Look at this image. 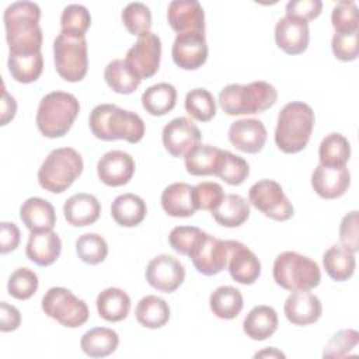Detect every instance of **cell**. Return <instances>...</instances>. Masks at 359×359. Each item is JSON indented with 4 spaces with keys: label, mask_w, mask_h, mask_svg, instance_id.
I'll return each instance as SVG.
<instances>
[{
    "label": "cell",
    "mask_w": 359,
    "mask_h": 359,
    "mask_svg": "<svg viewBox=\"0 0 359 359\" xmlns=\"http://www.w3.org/2000/svg\"><path fill=\"white\" fill-rule=\"evenodd\" d=\"M41 8L34 1H15L4 10L8 53H38L42 46Z\"/></svg>",
    "instance_id": "6da1fadb"
},
{
    "label": "cell",
    "mask_w": 359,
    "mask_h": 359,
    "mask_svg": "<svg viewBox=\"0 0 359 359\" xmlns=\"http://www.w3.org/2000/svg\"><path fill=\"white\" fill-rule=\"evenodd\" d=\"M88 125L93 135L105 142L122 139L137 143L144 136L143 119L137 114L114 104L97 105L90 114Z\"/></svg>",
    "instance_id": "7a4b0ae2"
},
{
    "label": "cell",
    "mask_w": 359,
    "mask_h": 359,
    "mask_svg": "<svg viewBox=\"0 0 359 359\" xmlns=\"http://www.w3.org/2000/svg\"><path fill=\"white\" fill-rule=\"evenodd\" d=\"M313 128V108L302 101L287 102L278 115L275 143L283 153H299L307 146Z\"/></svg>",
    "instance_id": "3957f363"
},
{
    "label": "cell",
    "mask_w": 359,
    "mask_h": 359,
    "mask_svg": "<svg viewBox=\"0 0 359 359\" xmlns=\"http://www.w3.org/2000/svg\"><path fill=\"white\" fill-rule=\"evenodd\" d=\"M276 100V88L266 81L229 84L219 93L220 108L231 116L261 114L273 107Z\"/></svg>",
    "instance_id": "277c9868"
},
{
    "label": "cell",
    "mask_w": 359,
    "mask_h": 359,
    "mask_svg": "<svg viewBox=\"0 0 359 359\" xmlns=\"http://www.w3.org/2000/svg\"><path fill=\"white\" fill-rule=\"evenodd\" d=\"M80 111L77 98L65 91H52L46 94L36 111V126L38 130L49 139L65 136Z\"/></svg>",
    "instance_id": "5b68a950"
},
{
    "label": "cell",
    "mask_w": 359,
    "mask_h": 359,
    "mask_svg": "<svg viewBox=\"0 0 359 359\" xmlns=\"http://www.w3.org/2000/svg\"><path fill=\"white\" fill-rule=\"evenodd\" d=\"M272 273L276 285L290 292L311 290L321 282L318 264L296 251L280 252L275 258Z\"/></svg>",
    "instance_id": "8992f818"
},
{
    "label": "cell",
    "mask_w": 359,
    "mask_h": 359,
    "mask_svg": "<svg viewBox=\"0 0 359 359\" xmlns=\"http://www.w3.org/2000/svg\"><path fill=\"white\" fill-rule=\"evenodd\" d=\"M83 167V158L74 149H55L41 164L38 170V182L43 189L60 194L80 177Z\"/></svg>",
    "instance_id": "52a82bcc"
},
{
    "label": "cell",
    "mask_w": 359,
    "mask_h": 359,
    "mask_svg": "<svg viewBox=\"0 0 359 359\" xmlns=\"http://www.w3.org/2000/svg\"><path fill=\"white\" fill-rule=\"evenodd\" d=\"M53 59L57 74L70 83L84 79L88 70L86 36L60 32L53 41Z\"/></svg>",
    "instance_id": "ba28073f"
},
{
    "label": "cell",
    "mask_w": 359,
    "mask_h": 359,
    "mask_svg": "<svg viewBox=\"0 0 359 359\" xmlns=\"http://www.w3.org/2000/svg\"><path fill=\"white\" fill-rule=\"evenodd\" d=\"M43 313L67 328H77L87 323L90 311L84 300L76 297L69 289L55 286L42 297Z\"/></svg>",
    "instance_id": "9c48e42d"
},
{
    "label": "cell",
    "mask_w": 359,
    "mask_h": 359,
    "mask_svg": "<svg viewBox=\"0 0 359 359\" xmlns=\"http://www.w3.org/2000/svg\"><path fill=\"white\" fill-rule=\"evenodd\" d=\"M248 202L266 217L286 222L293 216V205L273 180H261L248 191Z\"/></svg>",
    "instance_id": "30bf717a"
},
{
    "label": "cell",
    "mask_w": 359,
    "mask_h": 359,
    "mask_svg": "<svg viewBox=\"0 0 359 359\" xmlns=\"http://www.w3.org/2000/svg\"><path fill=\"white\" fill-rule=\"evenodd\" d=\"M161 41L157 34L151 31L137 36V41L128 49L125 62L130 70L140 79L154 76L160 66Z\"/></svg>",
    "instance_id": "8fae6325"
},
{
    "label": "cell",
    "mask_w": 359,
    "mask_h": 359,
    "mask_svg": "<svg viewBox=\"0 0 359 359\" xmlns=\"http://www.w3.org/2000/svg\"><path fill=\"white\" fill-rule=\"evenodd\" d=\"M188 257L199 273L206 276L217 275L224 268H227V240H220L208 233H203Z\"/></svg>",
    "instance_id": "7c38bea8"
},
{
    "label": "cell",
    "mask_w": 359,
    "mask_h": 359,
    "mask_svg": "<svg viewBox=\"0 0 359 359\" xmlns=\"http://www.w3.org/2000/svg\"><path fill=\"white\" fill-rule=\"evenodd\" d=\"M171 56L174 63L184 70H196L208 59V43L205 31H188L177 34Z\"/></svg>",
    "instance_id": "4fadbf2b"
},
{
    "label": "cell",
    "mask_w": 359,
    "mask_h": 359,
    "mask_svg": "<svg viewBox=\"0 0 359 359\" xmlns=\"http://www.w3.org/2000/svg\"><path fill=\"white\" fill-rule=\"evenodd\" d=\"M185 279V268L172 255L161 254L149 261L146 266L147 283L164 293L175 292Z\"/></svg>",
    "instance_id": "5bb4252c"
},
{
    "label": "cell",
    "mask_w": 359,
    "mask_h": 359,
    "mask_svg": "<svg viewBox=\"0 0 359 359\" xmlns=\"http://www.w3.org/2000/svg\"><path fill=\"white\" fill-rule=\"evenodd\" d=\"M163 144L172 157H185V154L201 142L199 128L188 118L178 116L171 119L161 133Z\"/></svg>",
    "instance_id": "9a60e30c"
},
{
    "label": "cell",
    "mask_w": 359,
    "mask_h": 359,
    "mask_svg": "<svg viewBox=\"0 0 359 359\" xmlns=\"http://www.w3.org/2000/svg\"><path fill=\"white\" fill-rule=\"evenodd\" d=\"M227 269L230 276L237 283L252 285L261 275V262L258 257L240 241L227 240Z\"/></svg>",
    "instance_id": "2e32d148"
},
{
    "label": "cell",
    "mask_w": 359,
    "mask_h": 359,
    "mask_svg": "<svg viewBox=\"0 0 359 359\" xmlns=\"http://www.w3.org/2000/svg\"><path fill=\"white\" fill-rule=\"evenodd\" d=\"M97 174L105 185L122 187L135 174V160L129 153L122 150L107 151L97 163Z\"/></svg>",
    "instance_id": "e0dca14e"
},
{
    "label": "cell",
    "mask_w": 359,
    "mask_h": 359,
    "mask_svg": "<svg viewBox=\"0 0 359 359\" xmlns=\"http://www.w3.org/2000/svg\"><path fill=\"white\" fill-rule=\"evenodd\" d=\"M309 22L285 15L275 25V42L287 55L303 53L309 46Z\"/></svg>",
    "instance_id": "ac0fdd59"
},
{
    "label": "cell",
    "mask_w": 359,
    "mask_h": 359,
    "mask_svg": "<svg viewBox=\"0 0 359 359\" xmlns=\"http://www.w3.org/2000/svg\"><path fill=\"white\" fill-rule=\"evenodd\" d=\"M229 142L240 151L258 153L266 142V128L259 119L245 118L233 122L229 128Z\"/></svg>",
    "instance_id": "d6986e66"
},
{
    "label": "cell",
    "mask_w": 359,
    "mask_h": 359,
    "mask_svg": "<svg viewBox=\"0 0 359 359\" xmlns=\"http://www.w3.org/2000/svg\"><path fill=\"white\" fill-rule=\"evenodd\" d=\"M351 185V174L346 165L324 167L318 164L311 174V187L324 199L341 198Z\"/></svg>",
    "instance_id": "ffe728a7"
},
{
    "label": "cell",
    "mask_w": 359,
    "mask_h": 359,
    "mask_svg": "<svg viewBox=\"0 0 359 359\" xmlns=\"http://www.w3.org/2000/svg\"><path fill=\"white\" fill-rule=\"evenodd\" d=\"M287 321L293 325H310L318 321L323 313L320 299L309 290H297L287 296L283 306Z\"/></svg>",
    "instance_id": "44dd1931"
},
{
    "label": "cell",
    "mask_w": 359,
    "mask_h": 359,
    "mask_svg": "<svg viewBox=\"0 0 359 359\" xmlns=\"http://www.w3.org/2000/svg\"><path fill=\"white\" fill-rule=\"evenodd\" d=\"M167 20L177 32L205 31V13L196 0H174L168 4Z\"/></svg>",
    "instance_id": "7402d4cb"
},
{
    "label": "cell",
    "mask_w": 359,
    "mask_h": 359,
    "mask_svg": "<svg viewBox=\"0 0 359 359\" xmlns=\"http://www.w3.org/2000/svg\"><path fill=\"white\" fill-rule=\"evenodd\" d=\"M63 213L69 224L73 227H84L98 220L101 205L94 195L79 192L65 202Z\"/></svg>",
    "instance_id": "603a6c76"
},
{
    "label": "cell",
    "mask_w": 359,
    "mask_h": 359,
    "mask_svg": "<svg viewBox=\"0 0 359 359\" xmlns=\"http://www.w3.org/2000/svg\"><path fill=\"white\" fill-rule=\"evenodd\" d=\"M161 208L171 217H189L198 209L194 201V187L187 182H174L161 194Z\"/></svg>",
    "instance_id": "cb8c5ba5"
},
{
    "label": "cell",
    "mask_w": 359,
    "mask_h": 359,
    "mask_svg": "<svg viewBox=\"0 0 359 359\" xmlns=\"http://www.w3.org/2000/svg\"><path fill=\"white\" fill-rule=\"evenodd\" d=\"M20 217L31 233L49 231L56 223V213L52 203L38 196L28 198L22 202Z\"/></svg>",
    "instance_id": "d4e9b609"
},
{
    "label": "cell",
    "mask_w": 359,
    "mask_h": 359,
    "mask_svg": "<svg viewBox=\"0 0 359 359\" xmlns=\"http://www.w3.org/2000/svg\"><path fill=\"white\" fill-rule=\"evenodd\" d=\"M60 251L62 241L52 230L31 233L28 237L25 254L29 261L39 266L52 265L59 258Z\"/></svg>",
    "instance_id": "484cf974"
},
{
    "label": "cell",
    "mask_w": 359,
    "mask_h": 359,
    "mask_svg": "<svg viewBox=\"0 0 359 359\" xmlns=\"http://www.w3.org/2000/svg\"><path fill=\"white\" fill-rule=\"evenodd\" d=\"M278 328V314L266 304L252 307L243 321L245 335L254 341H264L273 335Z\"/></svg>",
    "instance_id": "4316f807"
},
{
    "label": "cell",
    "mask_w": 359,
    "mask_h": 359,
    "mask_svg": "<svg viewBox=\"0 0 359 359\" xmlns=\"http://www.w3.org/2000/svg\"><path fill=\"white\" fill-rule=\"evenodd\" d=\"M147 208L144 201L135 194H122L111 205L112 219L123 227H135L146 217Z\"/></svg>",
    "instance_id": "83f0119b"
},
{
    "label": "cell",
    "mask_w": 359,
    "mask_h": 359,
    "mask_svg": "<svg viewBox=\"0 0 359 359\" xmlns=\"http://www.w3.org/2000/svg\"><path fill=\"white\" fill-rule=\"evenodd\" d=\"M95 304L101 318L109 323H118L128 317L130 310V297L119 287H107L100 292Z\"/></svg>",
    "instance_id": "f1b7e54d"
},
{
    "label": "cell",
    "mask_w": 359,
    "mask_h": 359,
    "mask_svg": "<svg viewBox=\"0 0 359 359\" xmlns=\"http://www.w3.org/2000/svg\"><path fill=\"white\" fill-rule=\"evenodd\" d=\"M119 335L107 327H95L83 334L80 348L91 358H105L116 351Z\"/></svg>",
    "instance_id": "f546056e"
},
{
    "label": "cell",
    "mask_w": 359,
    "mask_h": 359,
    "mask_svg": "<svg viewBox=\"0 0 359 359\" xmlns=\"http://www.w3.org/2000/svg\"><path fill=\"white\" fill-rule=\"evenodd\" d=\"M135 316L137 323L146 328H161L170 320V306L164 299L149 294L139 300Z\"/></svg>",
    "instance_id": "4dcf8cb0"
},
{
    "label": "cell",
    "mask_w": 359,
    "mask_h": 359,
    "mask_svg": "<svg viewBox=\"0 0 359 359\" xmlns=\"http://www.w3.org/2000/svg\"><path fill=\"white\" fill-rule=\"evenodd\" d=\"M213 219L223 227H238L250 216V202L237 194H227L212 212Z\"/></svg>",
    "instance_id": "1f68e13d"
},
{
    "label": "cell",
    "mask_w": 359,
    "mask_h": 359,
    "mask_svg": "<svg viewBox=\"0 0 359 359\" xmlns=\"http://www.w3.org/2000/svg\"><path fill=\"white\" fill-rule=\"evenodd\" d=\"M323 265L331 279L337 282L348 280L355 272V254L345 250L341 244L331 245L323 255Z\"/></svg>",
    "instance_id": "d6a6232c"
},
{
    "label": "cell",
    "mask_w": 359,
    "mask_h": 359,
    "mask_svg": "<svg viewBox=\"0 0 359 359\" xmlns=\"http://www.w3.org/2000/svg\"><path fill=\"white\" fill-rule=\"evenodd\" d=\"M8 72L11 77L22 84L36 81L43 69L42 52L38 53H8Z\"/></svg>",
    "instance_id": "836d02e7"
},
{
    "label": "cell",
    "mask_w": 359,
    "mask_h": 359,
    "mask_svg": "<svg viewBox=\"0 0 359 359\" xmlns=\"http://www.w3.org/2000/svg\"><path fill=\"white\" fill-rule=\"evenodd\" d=\"M177 102V90L170 83H157L150 86L142 94V105L153 116H161L170 112Z\"/></svg>",
    "instance_id": "e575fe53"
},
{
    "label": "cell",
    "mask_w": 359,
    "mask_h": 359,
    "mask_svg": "<svg viewBox=\"0 0 359 359\" xmlns=\"http://www.w3.org/2000/svg\"><path fill=\"white\" fill-rule=\"evenodd\" d=\"M212 313L222 320H233L243 310V294L234 286H219L209 299Z\"/></svg>",
    "instance_id": "d590c367"
},
{
    "label": "cell",
    "mask_w": 359,
    "mask_h": 359,
    "mask_svg": "<svg viewBox=\"0 0 359 359\" xmlns=\"http://www.w3.org/2000/svg\"><path fill=\"white\" fill-rule=\"evenodd\" d=\"M351 157V144L341 133L327 135L318 147L320 164L324 167H344Z\"/></svg>",
    "instance_id": "8d00e7d4"
},
{
    "label": "cell",
    "mask_w": 359,
    "mask_h": 359,
    "mask_svg": "<svg viewBox=\"0 0 359 359\" xmlns=\"http://www.w3.org/2000/svg\"><path fill=\"white\" fill-rule=\"evenodd\" d=\"M104 79L112 91L125 95L135 93L142 81L122 59H115L107 65Z\"/></svg>",
    "instance_id": "74e56055"
},
{
    "label": "cell",
    "mask_w": 359,
    "mask_h": 359,
    "mask_svg": "<svg viewBox=\"0 0 359 359\" xmlns=\"http://www.w3.org/2000/svg\"><path fill=\"white\" fill-rule=\"evenodd\" d=\"M220 149L210 144H196L185 154V168L191 175L215 174Z\"/></svg>",
    "instance_id": "f35d334b"
},
{
    "label": "cell",
    "mask_w": 359,
    "mask_h": 359,
    "mask_svg": "<svg viewBox=\"0 0 359 359\" xmlns=\"http://www.w3.org/2000/svg\"><path fill=\"white\" fill-rule=\"evenodd\" d=\"M248 174L250 165L243 157L236 156L229 150L220 149L217 165L213 175L219 177L229 185H240L247 180Z\"/></svg>",
    "instance_id": "ab89813d"
},
{
    "label": "cell",
    "mask_w": 359,
    "mask_h": 359,
    "mask_svg": "<svg viewBox=\"0 0 359 359\" xmlns=\"http://www.w3.org/2000/svg\"><path fill=\"white\" fill-rule=\"evenodd\" d=\"M185 111L199 122H208L216 115V101L206 88H194L185 97Z\"/></svg>",
    "instance_id": "60d3db41"
},
{
    "label": "cell",
    "mask_w": 359,
    "mask_h": 359,
    "mask_svg": "<svg viewBox=\"0 0 359 359\" xmlns=\"http://www.w3.org/2000/svg\"><path fill=\"white\" fill-rule=\"evenodd\" d=\"M76 252L83 262L97 265L107 258L108 244L102 236L95 233H86L77 238Z\"/></svg>",
    "instance_id": "b9f144b4"
},
{
    "label": "cell",
    "mask_w": 359,
    "mask_h": 359,
    "mask_svg": "<svg viewBox=\"0 0 359 359\" xmlns=\"http://www.w3.org/2000/svg\"><path fill=\"white\" fill-rule=\"evenodd\" d=\"M91 25V15L81 4H69L60 15V32L84 36Z\"/></svg>",
    "instance_id": "7bdbcfd3"
},
{
    "label": "cell",
    "mask_w": 359,
    "mask_h": 359,
    "mask_svg": "<svg viewBox=\"0 0 359 359\" xmlns=\"http://www.w3.org/2000/svg\"><path fill=\"white\" fill-rule=\"evenodd\" d=\"M122 22L128 32L132 35L139 36L144 32H149L151 28L150 8L140 1L129 3L122 11Z\"/></svg>",
    "instance_id": "ee69618b"
},
{
    "label": "cell",
    "mask_w": 359,
    "mask_h": 359,
    "mask_svg": "<svg viewBox=\"0 0 359 359\" xmlns=\"http://www.w3.org/2000/svg\"><path fill=\"white\" fill-rule=\"evenodd\" d=\"M38 289V276L29 268H17L8 278V294L17 300H27L34 296Z\"/></svg>",
    "instance_id": "f6af8a7d"
},
{
    "label": "cell",
    "mask_w": 359,
    "mask_h": 359,
    "mask_svg": "<svg viewBox=\"0 0 359 359\" xmlns=\"http://www.w3.org/2000/svg\"><path fill=\"white\" fill-rule=\"evenodd\" d=\"M331 22L335 32L358 31L359 15L355 1H339L334 6L331 13Z\"/></svg>",
    "instance_id": "bcb514c9"
},
{
    "label": "cell",
    "mask_w": 359,
    "mask_h": 359,
    "mask_svg": "<svg viewBox=\"0 0 359 359\" xmlns=\"http://www.w3.org/2000/svg\"><path fill=\"white\" fill-rule=\"evenodd\" d=\"M224 198V192L220 184L217 182H199L194 187V201L195 206L199 210H210L213 212Z\"/></svg>",
    "instance_id": "7dc6e473"
},
{
    "label": "cell",
    "mask_w": 359,
    "mask_h": 359,
    "mask_svg": "<svg viewBox=\"0 0 359 359\" xmlns=\"http://www.w3.org/2000/svg\"><path fill=\"white\" fill-rule=\"evenodd\" d=\"M203 233L205 231L194 226H177L170 231L168 241L174 251L182 255H189Z\"/></svg>",
    "instance_id": "c3c4849f"
},
{
    "label": "cell",
    "mask_w": 359,
    "mask_h": 359,
    "mask_svg": "<svg viewBox=\"0 0 359 359\" xmlns=\"http://www.w3.org/2000/svg\"><path fill=\"white\" fill-rule=\"evenodd\" d=\"M359 334L355 330H341L328 341L324 348V358H344L349 355L358 345Z\"/></svg>",
    "instance_id": "681fc988"
},
{
    "label": "cell",
    "mask_w": 359,
    "mask_h": 359,
    "mask_svg": "<svg viewBox=\"0 0 359 359\" xmlns=\"http://www.w3.org/2000/svg\"><path fill=\"white\" fill-rule=\"evenodd\" d=\"M358 31L353 32H335L331 41L332 53L338 60L352 62L359 55Z\"/></svg>",
    "instance_id": "f907efd6"
},
{
    "label": "cell",
    "mask_w": 359,
    "mask_h": 359,
    "mask_svg": "<svg viewBox=\"0 0 359 359\" xmlns=\"http://www.w3.org/2000/svg\"><path fill=\"white\" fill-rule=\"evenodd\" d=\"M359 216L358 210H352L346 213L339 224V244L348 250L349 252L355 254L359 250Z\"/></svg>",
    "instance_id": "816d5d0a"
},
{
    "label": "cell",
    "mask_w": 359,
    "mask_h": 359,
    "mask_svg": "<svg viewBox=\"0 0 359 359\" xmlns=\"http://www.w3.org/2000/svg\"><path fill=\"white\" fill-rule=\"evenodd\" d=\"M323 3L320 0H292L286 4V15L303 21H311L321 14Z\"/></svg>",
    "instance_id": "f5cc1de1"
},
{
    "label": "cell",
    "mask_w": 359,
    "mask_h": 359,
    "mask_svg": "<svg viewBox=\"0 0 359 359\" xmlns=\"http://www.w3.org/2000/svg\"><path fill=\"white\" fill-rule=\"evenodd\" d=\"M0 251L1 254H7L14 251L20 244V230L14 223L10 222H1L0 226Z\"/></svg>",
    "instance_id": "db71d44e"
},
{
    "label": "cell",
    "mask_w": 359,
    "mask_h": 359,
    "mask_svg": "<svg viewBox=\"0 0 359 359\" xmlns=\"http://www.w3.org/2000/svg\"><path fill=\"white\" fill-rule=\"evenodd\" d=\"M21 324V314L17 307L8 304L7 302L0 303V330L3 332L14 331Z\"/></svg>",
    "instance_id": "11a10c76"
},
{
    "label": "cell",
    "mask_w": 359,
    "mask_h": 359,
    "mask_svg": "<svg viewBox=\"0 0 359 359\" xmlns=\"http://www.w3.org/2000/svg\"><path fill=\"white\" fill-rule=\"evenodd\" d=\"M17 112V102L14 100L13 95L8 94V91L6 90V86L3 83V88H1V125H7L15 115Z\"/></svg>",
    "instance_id": "9f6ffc18"
},
{
    "label": "cell",
    "mask_w": 359,
    "mask_h": 359,
    "mask_svg": "<svg viewBox=\"0 0 359 359\" xmlns=\"http://www.w3.org/2000/svg\"><path fill=\"white\" fill-rule=\"evenodd\" d=\"M258 356H278V358H285V355H283L280 351L275 349V348H269V349H265V351H261V352L255 353V358H258Z\"/></svg>",
    "instance_id": "6f0895ef"
}]
</instances>
